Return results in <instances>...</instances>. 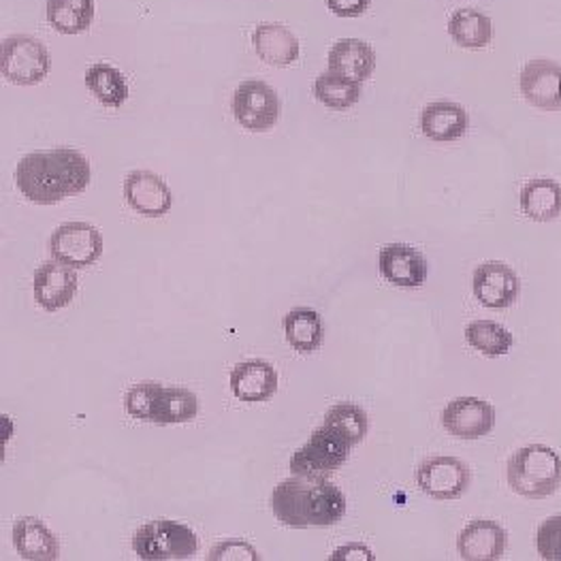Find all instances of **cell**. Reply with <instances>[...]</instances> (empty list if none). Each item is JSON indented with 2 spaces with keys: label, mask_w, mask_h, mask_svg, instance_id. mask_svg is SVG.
Segmentation results:
<instances>
[{
  "label": "cell",
  "mask_w": 561,
  "mask_h": 561,
  "mask_svg": "<svg viewBox=\"0 0 561 561\" xmlns=\"http://www.w3.org/2000/svg\"><path fill=\"white\" fill-rule=\"evenodd\" d=\"M92 167L88 159L69 148L33 152L18 162L15 184L20 193L37 205H56L88 188Z\"/></svg>",
  "instance_id": "obj_1"
},
{
  "label": "cell",
  "mask_w": 561,
  "mask_h": 561,
  "mask_svg": "<svg viewBox=\"0 0 561 561\" xmlns=\"http://www.w3.org/2000/svg\"><path fill=\"white\" fill-rule=\"evenodd\" d=\"M85 85L99 99V103L112 110H118L128 99V85L124 76L110 65H92L85 71Z\"/></svg>",
  "instance_id": "obj_28"
},
{
  "label": "cell",
  "mask_w": 561,
  "mask_h": 561,
  "mask_svg": "<svg viewBox=\"0 0 561 561\" xmlns=\"http://www.w3.org/2000/svg\"><path fill=\"white\" fill-rule=\"evenodd\" d=\"M280 96L261 80L240 83L233 94V116L252 133H267L280 121Z\"/></svg>",
  "instance_id": "obj_7"
},
{
  "label": "cell",
  "mask_w": 561,
  "mask_h": 561,
  "mask_svg": "<svg viewBox=\"0 0 561 561\" xmlns=\"http://www.w3.org/2000/svg\"><path fill=\"white\" fill-rule=\"evenodd\" d=\"M233 396L245 403L267 401L278 391V371L272 363L254 362L238 363L229 378Z\"/></svg>",
  "instance_id": "obj_17"
},
{
  "label": "cell",
  "mask_w": 561,
  "mask_h": 561,
  "mask_svg": "<svg viewBox=\"0 0 561 561\" xmlns=\"http://www.w3.org/2000/svg\"><path fill=\"white\" fill-rule=\"evenodd\" d=\"M472 290L479 304L491 310L511 308L522 295L519 276L502 261H486L472 276Z\"/></svg>",
  "instance_id": "obj_11"
},
{
  "label": "cell",
  "mask_w": 561,
  "mask_h": 561,
  "mask_svg": "<svg viewBox=\"0 0 561 561\" xmlns=\"http://www.w3.org/2000/svg\"><path fill=\"white\" fill-rule=\"evenodd\" d=\"M327 7L337 18H359L367 11L369 0H327Z\"/></svg>",
  "instance_id": "obj_34"
},
{
  "label": "cell",
  "mask_w": 561,
  "mask_h": 561,
  "mask_svg": "<svg viewBox=\"0 0 561 561\" xmlns=\"http://www.w3.org/2000/svg\"><path fill=\"white\" fill-rule=\"evenodd\" d=\"M197 549V534L188 525L169 519L148 523L133 536V551L144 561L191 560Z\"/></svg>",
  "instance_id": "obj_4"
},
{
  "label": "cell",
  "mask_w": 561,
  "mask_h": 561,
  "mask_svg": "<svg viewBox=\"0 0 561 561\" xmlns=\"http://www.w3.org/2000/svg\"><path fill=\"white\" fill-rule=\"evenodd\" d=\"M523 99L542 110L561 112V65L553 60H531L522 71Z\"/></svg>",
  "instance_id": "obj_12"
},
{
  "label": "cell",
  "mask_w": 561,
  "mask_h": 561,
  "mask_svg": "<svg viewBox=\"0 0 561 561\" xmlns=\"http://www.w3.org/2000/svg\"><path fill=\"white\" fill-rule=\"evenodd\" d=\"M13 547L22 560L56 561L60 558L58 538L45 523L35 517H22L13 525Z\"/></svg>",
  "instance_id": "obj_19"
},
{
  "label": "cell",
  "mask_w": 561,
  "mask_h": 561,
  "mask_svg": "<svg viewBox=\"0 0 561 561\" xmlns=\"http://www.w3.org/2000/svg\"><path fill=\"white\" fill-rule=\"evenodd\" d=\"M94 0H47V22L62 35H80L92 26Z\"/></svg>",
  "instance_id": "obj_24"
},
{
  "label": "cell",
  "mask_w": 561,
  "mask_h": 561,
  "mask_svg": "<svg viewBox=\"0 0 561 561\" xmlns=\"http://www.w3.org/2000/svg\"><path fill=\"white\" fill-rule=\"evenodd\" d=\"M331 561H374L376 556L365 547V545H346V547H340L333 551V556L329 558Z\"/></svg>",
  "instance_id": "obj_35"
},
{
  "label": "cell",
  "mask_w": 561,
  "mask_h": 561,
  "mask_svg": "<svg viewBox=\"0 0 561 561\" xmlns=\"http://www.w3.org/2000/svg\"><path fill=\"white\" fill-rule=\"evenodd\" d=\"M538 556L547 561H561V515L545 519L536 534Z\"/></svg>",
  "instance_id": "obj_32"
},
{
  "label": "cell",
  "mask_w": 561,
  "mask_h": 561,
  "mask_svg": "<svg viewBox=\"0 0 561 561\" xmlns=\"http://www.w3.org/2000/svg\"><path fill=\"white\" fill-rule=\"evenodd\" d=\"M2 78L18 85H37L49 73L47 47L28 35H13L0 47Z\"/></svg>",
  "instance_id": "obj_6"
},
{
  "label": "cell",
  "mask_w": 561,
  "mask_h": 561,
  "mask_svg": "<svg viewBox=\"0 0 561 561\" xmlns=\"http://www.w3.org/2000/svg\"><path fill=\"white\" fill-rule=\"evenodd\" d=\"M468 344L484 357L495 359L511 353L515 337L513 333L495 321H474L466 327Z\"/></svg>",
  "instance_id": "obj_27"
},
{
  "label": "cell",
  "mask_w": 561,
  "mask_h": 561,
  "mask_svg": "<svg viewBox=\"0 0 561 561\" xmlns=\"http://www.w3.org/2000/svg\"><path fill=\"white\" fill-rule=\"evenodd\" d=\"M442 425L457 440H481L495 427V408L481 398H457L446 403Z\"/></svg>",
  "instance_id": "obj_10"
},
{
  "label": "cell",
  "mask_w": 561,
  "mask_h": 561,
  "mask_svg": "<svg viewBox=\"0 0 561 561\" xmlns=\"http://www.w3.org/2000/svg\"><path fill=\"white\" fill-rule=\"evenodd\" d=\"M199 412V400L188 389L162 387L154 405L152 423L157 425H182L191 423Z\"/></svg>",
  "instance_id": "obj_25"
},
{
  "label": "cell",
  "mask_w": 561,
  "mask_h": 561,
  "mask_svg": "<svg viewBox=\"0 0 561 561\" xmlns=\"http://www.w3.org/2000/svg\"><path fill=\"white\" fill-rule=\"evenodd\" d=\"M346 508L344 493L327 479L293 474V479L282 481L272 493L276 519L293 529L335 525L342 522Z\"/></svg>",
  "instance_id": "obj_2"
},
{
  "label": "cell",
  "mask_w": 561,
  "mask_h": 561,
  "mask_svg": "<svg viewBox=\"0 0 561 561\" xmlns=\"http://www.w3.org/2000/svg\"><path fill=\"white\" fill-rule=\"evenodd\" d=\"M49 252L51 259L73 270H85L103 254V236L88 222H67L54 231Z\"/></svg>",
  "instance_id": "obj_9"
},
{
  "label": "cell",
  "mask_w": 561,
  "mask_h": 561,
  "mask_svg": "<svg viewBox=\"0 0 561 561\" xmlns=\"http://www.w3.org/2000/svg\"><path fill=\"white\" fill-rule=\"evenodd\" d=\"M523 214L534 222H551L561 216V184L549 178L531 180L523 186Z\"/></svg>",
  "instance_id": "obj_22"
},
{
  "label": "cell",
  "mask_w": 561,
  "mask_h": 561,
  "mask_svg": "<svg viewBox=\"0 0 561 561\" xmlns=\"http://www.w3.org/2000/svg\"><path fill=\"white\" fill-rule=\"evenodd\" d=\"M419 489L432 500H459L472 484V472L466 461L457 457H430L416 470Z\"/></svg>",
  "instance_id": "obj_8"
},
{
  "label": "cell",
  "mask_w": 561,
  "mask_h": 561,
  "mask_svg": "<svg viewBox=\"0 0 561 561\" xmlns=\"http://www.w3.org/2000/svg\"><path fill=\"white\" fill-rule=\"evenodd\" d=\"M314 96L329 110H348L359 103L362 83L346 80L333 71H327L314 81Z\"/></svg>",
  "instance_id": "obj_29"
},
{
  "label": "cell",
  "mask_w": 561,
  "mask_h": 561,
  "mask_svg": "<svg viewBox=\"0 0 561 561\" xmlns=\"http://www.w3.org/2000/svg\"><path fill=\"white\" fill-rule=\"evenodd\" d=\"M335 434H340L351 446L359 444L367 436L369 423L365 410L355 403H337L324 414V423Z\"/></svg>",
  "instance_id": "obj_30"
},
{
  "label": "cell",
  "mask_w": 561,
  "mask_h": 561,
  "mask_svg": "<svg viewBox=\"0 0 561 561\" xmlns=\"http://www.w3.org/2000/svg\"><path fill=\"white\" fill-rule=\"evenodd\" d=\"M284 333H286L288 344L297 353L312 355L314 351L321 348L324 327H322L319 312H314L310 308H297L284 317Z\"/></svg>",
  "instance_id": "obj_23"
},
{
  "label": "cell",
  "mask_w": 561,
  "mask_h": 561,
  "mask_svg": "<svg viewBox=\"0 0 561 561\" xmlns=\"http://www.w3.org/2000/svg\"><path fill=\"white\" fill-rule=\"evenodd\" d=\"M252 43L259 58L272 67H288L299 58V41L280 24H261Z\"/></svg>",
  "instance_id": "obj_21"
},
{
  "label": "cell",
  "mask_w": 561,
  "mask_h": 561,
  "mask_svg": "<svg viewBox=\"0 0 561 561\" xmlns=\"http://www.w3.org/2000/svg\"><path fill=\"white\" fill-rule=\"evenodd\" d=\"M468 112L450 101H438L423 110L421 130L432 141H455L468 130Z\"/></svg>",
  "instance_id": "obj_20"
},
{
  "label": "cell",
  "mask_w": 561,
  "mask_h": 561,
  "mask_svg": "<svg viewBox=\"0 0 561 561\" xmlns=\"http://www.w3.org/2000/svg\"><path fill=\"white\" fill-rule=\"evenodd\" d=\"M506 479L517 495L529 500H545L560 491V453L545 444L523 446L511 457Z\"/></svg>",
  "instance_id": "obj_3"
},
{
  "label": "cell",
  "mask_w": 561,
  "mask_h": 561,
  "mask_svg": "<svg viewBox=\"0 0 561 561\" xmlns=\"http://www.w3.org/2000/svg\"><path fill=\"white\" fill-rule=\"evenodd\" d=\"M351 455V444L331 427L322 425L290 459V472L299 477L327 479L340 470Z\"/></svg>",
  "instance_id": "obj_5"
},
{
  "label": "cell",
  "mask_w": 561,
  "mask_h": 561,
  "mask_svg": "<svg viewBox=\"0 0 561 561\" xmlns=\"http://www.w3.org/2000/svg\"><path fill=\"white\" fill-rule=\"evenodd\" d=\"M33 288H35V299L43 310L58 312L76 299L78 278L73 274V267L54 259L49 263H43L35 272Z\"/></svg>",
  "instance_id": "obj_14"
},
{
  "label": "cell",
  "mask_w": 561,
  "mask_h": 561,
  "mask_svg": "<svg viewBox=\"0 0 561 561\" xmlns=\"http://www.w3.org/2000/svg\"><path fill=\"white\" fill-rule=\"evenodd\" d=\"M380 274L385 280L400 288H419L427 280L425 256L408 243H389L378 256Z\"/></svg>",
  "instance_id": "obj_15"
},
{
  "label": "cell",
  "mask_w": 561,
  "mask_h": 561,
  "mask_svg": "<svg viewBox=\"0 0 561 561\" xmlns=\"http://www.w3.org/2000/svg\"><path fill=\"white\" fill-rule=\"evenodd\" d=\"M508 547V534L497 522L477 519L468 523L459 538L457 551L466 561H497L504 558Z\"/></svg>",
  "instance_id": "obj_13"
},
{
  "label": "cell",
  "mask_w": 561,
  "mask_h": 561,
  "mask_svg": "<svg viewBox=\"0 0 561 561\" xmlns=\"http://www.w3.org/2000/svg\"><path fill=\"white\" fill-rule=\"evenodd\" d=\"M376 69V51L362 39L337 41L329 51V71L363 83Z\"/></svg>",
  "instance_id": "obj_18"
},
{
  "label": "cell",
  "mask_w": 561,
  "mask_h": 561,
  "mask_svg": "<svg viewBox=\"0 0 561 561\" xmlns=\"http://www.w3.org/2000/svg\"><path fill=\"white\" fill-rule=\"evenodd\" d=\"M448 33L457 45L468 49H481L493 39L491 20L477 9H459L448 22Z\"/></svg>",
  "instance_id": "obj_26"
},
{
  "label": "cell",
  "mask_w": 561,
  "mask_h": 561,
  "mask_svg": "<svg viewBox=\"0 0 561 561\" xmlns=\"http://www.w3.org/2000/svg\"><path fill=\"white\" fill-rule=\"evenodd\" d=\"M124 199L146 218H162L173 205L169 186L152 171H133L124 182Z\"/></svg>",
  "instance_id": "obj_16"
},
{
  "label": "cell",
  "mask_w": 561,
  "mask_h": 561,
  "mask_svg": "<svg viewBox=\"0 0 561 561\" xmlns=\"http://www.w3.org/2000/svg\"><path fill=\"white\" fill-rule=\"evenodd\" d=\"M261 556L243 540H227V542H220L216 545L207 561H259Z\"/></svg>",
  "instance_id": "obj_33"
},
{
  "label": "cell",
  "mask_w": 561,
  "mask_h": 561,
  "mask_svg": "<svg viewBox=\"0 0 561 561\" xmlns=\"http://www.w3.org/2000/svg\"><path fill=\"white\" fill-rule=\"evenodd\" d=\"M162 385L159 382H139L135 385L133 389H128V393L124 396V405H126V412L137 419V421H146V423H152V414H154V405L159 400V393H161Z\"/></svg>",
  "instance_id": "obj_31"
}]
</instances>
